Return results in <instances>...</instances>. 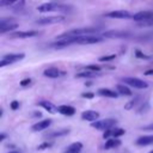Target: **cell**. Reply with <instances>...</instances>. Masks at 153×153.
Returning a JSON list of instances; mask_svg holds the SVG:
<instances>
[{"mask_svg": "<svg viewBox=\"0 0 153 153\" xmlns=\"http://www.w3.org/2000/svg\"><path fill=\"white\" fill-rule=\"evenodd\" d=\"M72 6L69 5H62V4H57V2H45L42 4L37 7V11L41 13H45V12H53V11H71Z\"/></svg>", "mask_w": 153, "mask_h": 153, "instance_id": "6da1fadb", "label": "cell"}, {"mask_svg": "<svg viewBox=\"0 0 153 153\" xmlns=\"http://www.w3.org/2000/svg\"><path fill=\"white\" fill-rule=\"evenodd\" d=\"M73 43L76 44H94L104 41L103 36L98 35H87V36H80V37H72Z\"/></svg>", "mask_w": 153, "mask_h": 153, "instance_id": "7a4b0ae2", "label": "cell"}, {"mask_svg": "<svg viewBox=\"0 0 153 153\" xmlns=\"http://www.w3.org/2000/svg\"><path fill=\"white\" fill-rule=\"evenodd\" d=\"M117 124V120L115 118H105V120H98L96 122L91 123V127L98 130H108V129H112V127H115Z\"/></svg>", "mask_w": 153, "mask_h": 153, "instance_id": "3957f363", "label": "cell"}, {"mask_svg": "<svg viewBox=\"0 0 153 153\" xmlns=\"http://www.w3.org/2000/svg\"><path fill=\"white\" fill-rule=\"evenodd\" d=\"M25 57V54L24 53H11V54H6L1 57V61H0V67H5L7 65H12L14 62H18L20 60H23Z\"/></svg>", "mask_w": 153, "mask_h": 153, "instance_id": "277c9868", "label": "cell"}, {"mask_svg": "<svg viewBox=\"0 0 153 153\" xmlns=\"http://www.w3.org/2000/svg\"><path fill=\"white\" fill-rule=\"evenodd\" d=\"M18 27V23L12 18H2L0 22V33L4 35L6 32H13L14 29Z\"/></svg>", "mask_w": 153, "mask_h": 153, "instance_id": "5b68a950", "label": "cell"}, {"mask_svg": "<svg viewBox=\"0 0 153 153\" xmlns=\"http://www.w3.org/2000/svg\"><path fill=\"white\" fill-rule=\"evenodd\" d=\"M122 81L124 84H127L128 86H131L134 88H147L148 84L139 78H134V76H127V78H122Z\"/></svg>", "mask_w": 153, "mask_h": 153, "instance_id": "8992f818", "label": "cell"}, {"mask_svg": "<svg viewBox=\"0 0 153 153\" xmlns=\"http://www.w3.org/2000/svg\"><path fill=\"white\" fill-rule=\"evenodd\" d=\"M65 17L62 16H51V17H42L36 20V24L38 25H50V24H59L63 23Z\"/></svg>", "mask_w": 153, "mask_h": 153, "instance_id": "52a82bcc", "label": "cell"}, {"mask_svg": "<svg viewBox=\"0 0 153 153\" xmlns=\"http://www.w3.org/2000/svg\"><path fill=\"white\" fill-rule=\"evenodd\" d=\"M38 35V31H33V30H30V31H13L8 35V38L11 39H24V38H31V37H35Z\"/></svg>", "mask_w": 153, "mask_h": 153, "instance_id": "ba28073f", "label": "cell"}, {"mask_svg": "<svg viewBox=\"0 0 153 153\" xmlns=\"http://www.w3.org/2000/svg\"><path fill=\"white\" fill-rule=\"evenodd\" d=\"M102 36L105 38H128L130 37V32L122 30H108L103 32Z\"/></svg>", "mask_w": 153, "mask_h": 153, "instance_id": "9c48e42d", "label": "cell"}, {"mask_svg": "<svg viewBox=\"0 0 153 153\" xmlns=\"http://www.w3.org/2000/svg\"><path fill=\"white\" fill-rule=\"evenodd\" d=\"M105 16L109 17V18H116V19H129V18H133L130 12H128L126 10H117V11L106 12Z\"/></svg>", "mask_w": 153, "mask_h": 153, "instance_id": "30bf717a", "label": "cell"}, {"mask_svg": "<svg viewBox=\"0 0 153 153\" xmlns=\"http://www.w3.org/2000/svg\"><path fill=\"white\" fill-rule=\"evenodd\" d=\"M99 118V112L93 111V110H86L81 112V120L84 121H88V122H96Z\"/></svg>", "mask_w": 153, "mask_h": 153, "instance_id": "8fae6325", "label": "cell"}, {"mask_svg": "<svg viewBox=\"0 0 153 153\" xmlns=\"http://www.w3.org/2000/svg\"><path fill=\"white\" fill-rule=\"evenodd\" d=\"M149 18H153V11H140L135 14H133V20L140 23V22H143V20H147Z\"/></svg>", "mask_w": 153, "mask_h": 153, "instance_id": "7c38bea8", "label": "cell"}, {"mask_svg": "<svg viewBox=\"0 0 153 153\" xmlns=\"http://www.w3.org/2000/svg\"><path fill=\"white\" fill-rule=\"evenodd\" d=\"M63 74H65V72H61L59 68H55V67H49V68L43 71V75L47 76V78H50V79L59 78V76H61Z\"/></svg>", "mask_w": 153, "mask_h": 153, "instance_id": "4fadbf2b", "label": "cell"}, {"mask_svg": "<svg viewBox=\"0 0 153 153\" xmlns=\"http://www.w3.org/2000/svg\"><path fill=\"white\" fill-rule=\"evenodd\" d=\"M51 120L50 118H47V120H42L37 123H35L32 127H31V130L32 131H41V130H44L47 128H49V126L51 124Z\"/></svg>", "mask_w": 153, "mask_h": 153, "instance_id": "5bb4252c", "label": "cell"}, {"mask_svg": "<svg viewBox=\"0 0 153 153\" xmlns=\"http://www.w3.org/2000/svg\"><path fill=\"white\" fill-rule=\"evenodd\" d=\"M38 105L39 106H42L43 109H45L48 112H50V114H55V112H59L57 111V106H55L53 103H50L49 100H41V102H38Z\"/></svg>", "mask_w": 153, "mask_h": 153, "instance_id": "9a60e30c", "label": "cell"}, {"mask_svg": "<svg viewBox=\"0 0 153 153\" xmlns=\"http://www.w3.org/2000/svg\"><path fill=\"white\" fill-rule=\"evenodd\" d=\"M57 111L65 116H73L75 114V109L72 105H60L57 106Z\"/></svg>", "mask_w": 153, "mask_h": 153, "instance_id": "2e32d148", "label": "cell"}, {"mask_svg": "<svg viewBox=\"0 0 153 153\" xmlns=\"http://www.w3.org/2000/svg\"><path fill=\"white\" fill-rule=\"evenodd\" d=\"M71 130L68 128H63V129H59V130H55V131H51L49 134L45 135V137L48 139H56V137H61V136H65L69 133Z\"/></svg>", "mask_w": 153, "mask_h": 153, "instance_id": "e0dca14e", "label": "cell"}, {"mask_svg": "<svg viewBox=\"0 0 153 153\" xmlns=\"http://www.w3.org/2000/svg\"><path fill=\"white\" fill-rule=\"evenodd\" d=\"M81 149H82V143L79 142V141H76V142L71 143V145L66 148L65 153H80Z\"/></svg>", "mask_w": 153, "mask_h": 153, "instance_id": "ac0fdd59", "label": "cell"}, {"mask_svg": "<svg viewBox=\"0 0 153 153\" xmlns=\"http://www.w3.org/2000/svg\"><path fill=\"white\" fill-rule=\"evenodd\" d=\"M151 143H153V135H143L136 140L137 146H147Z\"/></svg>", "mask_w": 153, "mask_h": 153, "instance_id": "d6986e66", "label": "cell"}, {"mask_svg": "<svg viewBox=\"0 0 153 153\" xmlns=\"http://www.w3.org/2000/svg\"><path fill=\"white\" fill-rule=\"evenodd\" d=\"M121 146V140L120 139H115V137H111V139H108L105 145H104V148L105 149H111V148H116Z\"/></svg>", "mask_w": 153, "mask_h": 153, "instance_id": "ffe728a7", "label": "cell"}, {"mask_svg": "<svg viewBox=\"0 0 153 153\" xmlns=\"http://www.w3.org/2000/svg\"><path fill=\"white\" fill-rule=\"evenodd\" d=\"M98 94L103 96V97H108V98H117V92H115L110 88H99Z\"/></svg>", "mask_w": 153, "mask_h": 153, "instance_id": "44dd1931", "label": "cell"}, {"mask_svg": "<svg viewBox=\"0 0 153 153\" xmlns=\"http://www.w3.org/2000/svg\"><path fill=\"white\" fill-rule=\"evenodd\" d=\"M116 88H117V92H118L120 94H122V96H131V94H133L131 90H130L128 86H126V85L118 84V85L116 86Z\"/></svg>", "mask_w": 153, "mask_h": 153, "instance_id": "7402d4cb", "label": "cell"}, {"mask_svg": "<svg viewBox=\"0 0 153 153\" xmlns=\"http://www.w3.org/2000/svg\"><path fill=\"white\" fill-rule=\"evenodd\" d=\"M139 100H140V96H135L131 100H129V102L124 105V109H126V110H131L134 106H136V105H137Z\"/></svg>", "mask_w": 153, "mask_h": 153, "instance_id": "603a6c76", "label": "cell"}, {"mask_svg": "<svg viewBox=\"0 0 153 153\" xmlns=\"http://www.w3.org/2000/svg\"><path fill=\"white\" fill-rule=\"evenodd\" d=\"M96 75V72H91V71H84V72H79L75 74V78H92Z\"/></svg>", "mask_w": 153, "mask_h": 153, "instance_id": "cb8c5ba5", "label": "cell"}, {"mask_svg": "<svg viewBox=\"0 0 153 153\" xmlns=\"http://www.w3.org/2000/svg\"><path fill=\"white\" fill-rule=\"evenodd\" d=\"M123 134H124V129H122V128H114V129H112V134H111V137H115V139H117V137L122 136Z\"/></svg>", "mask_w": 153, "mask_h": 153, "instance_id": "d4e9b609", "label": "cell"}, {"mask_svg": "<svg viewBox=\"0 0 153 153\" xmlns=\"http://www.w3.org/2000/svg\"><path fill=\"white\" fill-rule=\"evenodd\" d=\"M114 59H116V55L115 54H110V55H104V56L98 57V61L99 62H106V61H111Z\"/></svg>", "mask_w": 153, "mask_h": 153, "instance_id": "484cf974", "label": "cell"}, {"mask_svg": "<svg viewBox=\"0 0 153 153\" xmlns=\"http://www.w3.org/2000/svg\"><path fill=\"white\" fill-rule=\"evenodd\" d=\"M51 146H53V142H51V141H44V142H42L41 145L37 146V149H38V151H43V149L50 148Z\"/></svg>", "mask_w": 153, "mask_h": 153, "instance_id": "4316f807", "label": "cell"}, {"mask_svg": "<svg viewBox=\"0 0 153 153\" xmlns=\"http://www.w3.org/2000/svg\"><path fill=\"white\" fill-rule=\"evenodd\" d=\"M137 25L141 26V27H149V26H153V18H149V19H147V20L140 22V23H137Z\"/></svg>", "mask_w": 153, "mask_h": 153, "instance_id": "83f0119b", "label": "cell"}, {"mask_svg": "<svg viewBox=\"0 0 153 153\" xmlns=\"http://www.w3.org/2000/svg\"><path fill=\"white\" fill-rule=\"evenodd\" d=\"M135 56H136L137 59H141V60H149V59H151V56H148V55L143 54V53H142V51H140L139 49H137V50H135Z\"/></svg>", "mask_w": 153, "mask_h": 153, "instance_id": "f1b7e54d", "label": "cell"}, {"mask_svg": "<svg viewBox=\"0 0 153 153\" xmlns=\"http://www.w3.org/2000/svg\"><path fill=\"white\" fill-rule=\"evenodd\" d=\"M85 69L91 71V72H99L102 68H100V66H97V65H88V66L85 67Z\"/></svg>", "mask_w": 153, "mask_h": 153, "instance_id": "f546056e", "label": "cell"}, {"mask_svg": "<svg viewBox=\"0 0 153 153\" xmlns=\"http://www.w3.org/2000/svg\"><path fill=\"white\" fill-rule=\"evenodd\" d=\"M18 1H20V0H1L0 5H1V6H10V5L17 4Z\"/></svg>", "mask_w": 153, "mask_h": 153, "instance_id": "4dcf8cb0", "label": "cell"}, {"mask_svg": "<svg viewBox=\"0 0 153 153\" xmlns=\"http://www.w3.org/2000/svg\"><path fill=\"white\" fill-rule=\"evenodd\" d=\"M10 106H11L12 110H17L19 108V102L18 100H12L11 104H10Z\"/></svg>", "mask_w": 153, "mask_h": 153, "instance_id": "1f68e13d", "label": "cell"}, {"mask_svg": "<svg viewBox=\"0 0 153 153\" xmlns=\"http://www.w3.org/2000/svg\"><path fill=\"white\" fill-rule=\"evenodd\" d=\"M81 97L87 98V99H91V98L94 97V93H92V92H84V93H81Z\"/></svg>", "mask_w": 153, "mask_h": 153, "instance_id": "d6a6232c", "label": "cell"}, {"mask_svg": "<svg viewBox=\"0 0 153 153\" xmlns=\"http://www.w3.org/2000/svg\"><path fill=\"white\" fill-rule=\"evenodd\" d=\"M30 82H31V79L30 78H25V79H23L20 81V86H27V85H30Z\"/></svg>", "mask_w": 153, "mask_h": 153, "instance_id": "836d02e7", "label": "cell"}, {"mask_svg": "<svg viewBox=\"0 0 153 153\" xmlns=\"http://www.w3.org/2000/svg\"><path fill=\"white\" fill-rule=\"evenodd\" d=\"M111 134H112V129H108V130H105V131H104L103 137H104V139H109V137L111 136Z\"/></svg>", "mask_w": 153, "mask_h": 153, "instance_id": "e575fe53", "label": "cell"}, {"mask_svg": "<svg viewBox=\"0 0 153 153\" xmlns=\"http://www.w3.org/2000/svg\"><path fill=\"white\" fill-rule=\"evenodd\" d=\"M142 129H143V130H152V131H153V123H151V124H148V126L142 127Z\"/></svg>", "mask_w": 153, "mask_h": 153, "instance_id": "d590c367", "label": "cell"}, {"mask_svg": "<svg viewBox=\"0 0 153 153\" xmlns=\"http://www.w3.org/2000/svg\"><path fill=\"white\" fill-rule=\"evenodd\" d=\"M6 136H7V135H6L5 133H1V134H0V141H4V140L6 139Z\"/></svg>", "mask_w": 153, "mask_h": 153, "instance_id": "8d00e7d4", "label": "cell"}, {"mask_svg": "<svg viewBox=\"0 0 153 153\" xmlns=\"http://www.w3.org/2000/svg\"><path fill=\"white\" fill-rule=\"evenodd\" d=\"M145 74H146V75H148V74H153V69H149V71H146V72H145Z\"/></svg>", "mask_w": 153, "mask_h": 153, "instance_id": "74e56055", "label": "cell"}, {"mask_svg": "<svg viewBox=\"0 0 153 153\" xmlns=\"http://www.w3.org/2000/svg\"><path fill=\"white\" fill-rule=\"evenodd\" d=\"M7 153H20V151H11V152H7Z\"/></svg>", "mask_w": 153, "mask_h": 153, "instance_id": "f35d334b", "label": "cell"}, {"mask_svg": "<svg viewBox=\"0 0 153 153\" xmlns=\"http://www.w3.org/2000/svg\"><path fill=\"white\" fill-rule=\"evenodd\" d=\"M148 153H153V149H152V151H149V152H148Z\"/></svg>", "mask_w": 153, "mask_h": 153, "instance_id": "ab89813d", "label": "cell"}]
</instances>
